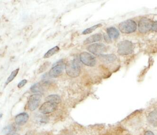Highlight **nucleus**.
Segmentation results:
<instances>
[{
    "mask_svg": "<svg viewBox=\"0 0 157 135\" xmlns=\"http://www.w3.org/2000/svg\"><path fill=\"white\" fill-rule=\"evenodd\" d=\"M102 39V35L101 34H95L86 39L84 41V44L86 45V44H91V43L98 42L100 41Z\"/></svg>",
    "mask_w": 157,
    "mask_h": 135,
    "instance_id": "12",
    "label": "nucleus"
},
{
    "mask_svg": "<svg viewBox=\"0 0 157 135\" xmlns=\"http://www.w3.org/2000/svg\"><path fill=\"white\" fill-rule=\"evenodd\" d=\"M24 135H35V132L33 130H29L25 133Z\"/></svg>",
    "mask_w": 157,
    "mask_h": 135,
    "instance_id": "26",
    "label": "nucleus"
},
{
    "mask_svg": "<svg viewBox=\"0 0 157 135\" xmlns=\"http://www.w3.org/2000/svg\"><path fill=\"white\" fill-rule=\"evenodd\" d=\"M57 108V105L49 102L43 103L39 109V111L43 114H48L52 113L55 111Z\"/></svg>",
    "mask_w": 157,
    "mask_h": 135,
    "instance_id": "9",
    "label": "nucleus"
},
{
    "mask_svg": "<svg viewBox=\"0 0 157 135\" xmlns=\"http://www.w3.org/2000/svg\"><path fill=\"white\" fill-rule=\"evenodd\" d=\"M15 128L13 126L10 125V126H6L2 130V133L4 134H9L10 133L13 132L15 130Z\"/></svg>",
    "mask_w": 157,
    "mask_h": 135,
    "instance_id": "20",
    "label": "nucleus"
},
{
    "mask_svg": "<svg viewBox=\"0 0 157 135\" xmlns=\"http://www.w3.org/2000/svg\"><path fill=\"white\" fill-rule=\"evenodd\" d=\"M65 66L66 65L63 60H60L58 61L55 64L49 71L48 73L49 77L52 78H57L59 77L63 73Z\"/></svg>",
    "mask_w": 157,
    "mask_h": 135,
    "instance_id": "4",
    "label": "nucleus"
},
{
    "mask_svg": "<svg viewBox=\"0 0 157 135\" xmlns=\"http://www.w3.org/2000/svg\"><path fill=\"white\" fill-rule=\"evenodd\" d=\"M80 60L84 65L90 67H93L97 63L95 57L87 52H83L80 54Z\"/></svg>",
    "mask_w": 157,
    "mask_h": 135,
    "instance_id": "5",
    "label": "nucleus"
},
{
    "mask_svg": "<svg viewBox=\"0 0 157 135\" xmlns=\"http://www.w3.org/2000/svg\"><path fill=\"white\" fill-rule=\"evenodd\" d=\"M11 135H20L19 134H17V133H13V134H11Z\"/></svg>",
    "mask_w": 157,
    "mask_h": 135,
    "instance_id": "29",
    "label": "nucleus"
},
{
    "mask_svg": "<svg viewBox=\"0 0 157 135\" xmlns=\"http://www.w3.org/2000/svg\"><path fill=\"white\" fill-rule=\"evenodd\" d=\"M59 51V47L58 46H55L52 49H49L47 52L44 55V58H48L53 56L54 54L58 53Z\"/></svg>",
    "mask_w": 157,
    "mask_h": 135,
    "instance_id": "17",
    "label": "nucleus"
},
{
    "mask_svg": "<svg viewBox=\"0 0 157 135\" xmlns=\"http://www.w3.org/2000/svg\"><path fill=\"white\" fill-rule=\"evenodd\" d=\"M41 96L39 94L32 95L29 98L28 107L30 111H33L38 108L41 101Z\"/></svg>",
    "mask_w": 157,
    "mask_h": 135,
    "instance_id": "7",
    "label": "nucleus"
},
{
    "mask_svg": "<svg viewBox=\"0 0 157 135\" xmlns=\"http://www.w3.org/2000/svg\"><path fill=\"white\" fill-rule=\"evenodd\" d=\"M45 100L46 102H50L57 105L60 103L61 102L60 97L57 94L50 95L45 98Z\"/></svg>",
    "mask_w": 157,
    "mask_h": 135,
    "instance_id": "15",
    "label": "nucleus"
},
{
    "mask_svg": "<svg viewBox=\"0 0 157 135\" xmlns=\"http://www.w3.org/2000/svg\"><path fill=\"white\" fill-rule=\"evenodd\" d=\"M149 122L154 127L157 126V110H155L149 113L148 116Z\"/></svg>",
    "mask_w": 157,
    "mask_h": 135,
    "instance_id": "13",
    "label": "nucleus"
},
{
    "mask_svg": "<svg viewBox=\"0 0 157 135\" xmlns=\"http://www.w3.org/2000/svg\"><path fill=\"white\" fill-rule=\"evenodd\" d=\"M151 30L153 31H157V21L153 22Z\"/></svg>",
    "mask_w": 157,
    "mask_h": 135,
    "instance_id": "23",
    "label": "nucleus"
},
{
    "mask_svg": "<svg viewBox=\"0 0 157 135\" xmlns=\"http://www.w3.org/2000/svg\"><path fill=\"white\" fill-rule=\"evenodd\" d=\"M153 21L147 18H142L138 23V29L142 33L147 32L151 29Z\"/></svg>",
    "mask_w": 157,
    "mask_h": 135,
    "instance_id": "6",
    "label": "nucleus"
},
{
    "mask_svg": "<svg viewBox=\"0 0 157 135\" xmlns=\"http://www.w3.org/2000/svg\"><path fill=\"white\" fill-rule=\"evenodd\" d=\"M104 39H105V40L106 42H108L111 41V39L108 36V35H104Z\"/></svg>",
    "mask_w": 157,
    "mask_h": 135,
    "instance_id": "25",
    "label": "nucleus"
},
{
    "mask_svg": "<svg viewBox=\"0 0 157 135\" xmlns=\"http://www.w3.org/2000/svg\"><path fill=\"white\" fill-rule=\"evenodd\" d=\"M29 118V116L25 112L20 113L15 117V123L18 126H22L27 122Z\"/></svg>",
    "mask_w": 157,
    "mask_h": 135,
    "instance_id": "10",
    "label": "nucleus"
},
{
    "mask_svg": "<svg viewBox=\"0 0 157 135\" xmlns=\"http://www.w3.org/2000/svg\"><path fill=\"white\" fill-rule=\"evenodd\" d=\"M106 32H107V34H108V36L111 39H117L119 36V32L115 28H108L106 29Z\"/></svg>",
    "mask_w": 157,
    "mask_h": 135,
    "instance_id": "14",
    "label": "nucleus"
},
{
    "mask_svg": "<svg viewBox=\"0 0 157 135\" xmlns=\"http://www.w3.org/2000/svg\"><path fill=\"white\" fill-rule=\"evenodd\" d=\"M65 69L69 77L76 78L80 74L81 65L77 59H74L67 63Z\"/></svg>",
    "mask_w": 157,
    "mask_h": 135,
    "instance_id": "1",
    "label": "nucleus"
},
{
    "mask_svg": "<svg viewBox=\"0 0 157 135\" xmlns=\"http://www.w3.org/2000/svg\"><path fill=\"white\" fill-rule=\"evenodd\" d=\"M137 25L135 21L132 20H127L120 23L119 29L124 34L132 33L136 31Z\"/></svg>",
    "mask_w": 157,
    "mask_h": 135,
    "instance_id": "3",
    "label": "nucleus"
},
{
    "mask_svg": "<svg viewBox=\"0 0 157 135\" xmlns=\"http://www.w3.org/2000/svg\"><path fill=\"white\" fill-rule=\"evenodd\" d=\"M44 88L40 83H36L30 87V91L34 93H39L44 91Z\"/></svg>",
    "mask_w": 157,
    "mask_h": 135,
    "instance_id": "16",
    "label": "nucleus"
},
{
    "mask_svg": "<svg viewBox=\"0 0 157 135\" xmlns=\"http://www.w3.org/2000/svg\"><path fill=\"white\" fill-rule=\"evenodd\" d=\"M87 50L93 54L99 56L106 51V47L102 43H95L89 45Z\"/></svg>",
    "mask_w": 157,
    "mask_h": 135,
    "instance_id": "8",
    "label": "nucleus"
},
{
    "mask_svg": "<svg viewBox=\"0 0 157 135\" xmlns=\"http://www.w3.org/2000/svg\"><path fill=\"white\" fill-rule=\"evenodd\" d=\"M144 135H155L153 132L151 130H147L144 133Z\"/></svg>",
    "mask_w": 157,
    "mask_h": 135,
    "instance_id": "27",
    "label": "nucleus"
},
{
    "mask_svg": "<svg viewBox=\"0 0 157 135\" xmlns=\"http://www.w3.org/2000/svg\"><path fill=\"white\" fill-rule=\"evenodd\" d=\"M58 135H75L74 133L67 130H64Z\"/></svg>",
    "mask_w": 157,
    "mask_h": 135,
    "instance_id": "21",
    "label": "nucleus"
},
{
    "mask_svg": "<svg viewBox=\"0 0 157 135\" xmlns=\"http://www.w3.org/2000/svg\"><path fill=\"white\" fill-rule=\"evenodd\" d=\"M27 80L26 79L22 80V81H21L20 83L18 84V87L19 88H22V87L25 85L27 83Z\"/></svg>",
    "mask_w": 157,
    "mask_h": 135,
    "instance_id": "22",
    "label": "nucleus"
},
{
    "mask_svg": "<svg viewBox=\"0 0 157 135\" xmlns=\"http://www.w3.org/2000/svg\"><path fill=\"white\" fill-rule=\"evenodd\" d=\"M19 70H20V69H19V68H18L16 69V70H14L12 72V73L10 74V76L8 78L7 80L6 81V86L8 84L10 83H11L12 81L15 78V77L18 74Z\"/></svg>",
    "mask_w": 157,
    "mask_h": 135,
    "instance_id": "18",
    "label": "nucleus"
},
{
    "mask_svg": "<svg viewBox=\"0 0 157 135\" xmlns=\"http://www.w3.org/2000/svg\"><path fill=\"white\" fill-rule=\"evenodd\" d=\"M49 63H48V62H46L45 64H44V66H42V67L40 68V70H41V72H43V71H44V68H45V69L46 68H47L48 67V66H49Z\"/></svg>",
    "mask_w": 157,
    "mask_h": 135,
    "instance_id": "24",
    "label": "nucleus"
},
{
    "mask_svg": "<svg viewBox=\"0 0 157 135\" xmlns=\"http://www.w3.org/2000/svg\"><path fill=\"white\" fill-rule=\"evenodd\" d=\"M98 57L101 61L106 64L113 63L117 59L116 56L113 54H101L99 55Z\"/></svg>",
    "mask_w": 157,
    "mask_h": 135,
    "instance_id": "11",
    "label": "nucleus"
},
{
    "mask_svg": "<svg viewBox=\"0 0 157 135\" xmlns=\"http://www.w3.org/2000/svg\"><path fill=\"white\" fill-rule=\"evenodd\" d=\"M134 46L131 41L125 40L121 41L118 45V53L121 56H126L132 53Z\"/></svg>",
    "mask_w": 157,
    "mask_h": 135,
    "instance_id": "2",
    "label": "nucleus"
},
{
    "mask_svg": "<svg viewBox=\"0 0 157 135\" xmlns=\"http://www.w3.org/2000/svg\"><path fill=\"white\" fill-rule=\"evenodd\" d=\"M38 135H50V134L47 132H43L40 133Z\"/></svg>",
    "mask_w": 157,
    "mask_h": 135,
    "instance_id": "28",
    "label": "nucleus"
},
{
    "mask_svg": "<svg viewBox=\"0 0 157 135\" xmlns=\"http://www.w3.org/2000/svg\"><path fill=\"white\" fill-rule=\"evenodd\" d=\"M102 26V25L101 24H97V25H95L93 26V27H91L85 29V31L82 32V34L83 35H86L88 34L94 32L95 29H97L98 28Z\"/></svg>",
    "mask_w": 157,
    "mask_h": 135,
    "instance_id": "19",
    "label": "nucleus"
}]
</instances>
